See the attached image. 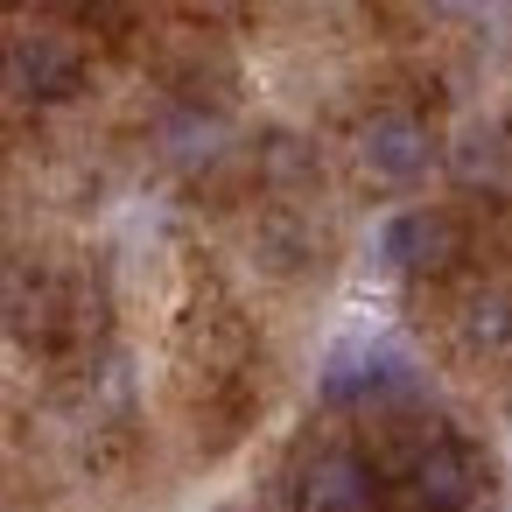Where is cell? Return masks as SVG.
<instances>
[{
  "label": "cell",
  "instance_id": "4",
  "mask_svg": "<svg viewBox=\"0 0 512 512\" xmlns=\"http://www.w3.org/2000/svg\"><path fill=\"white\" fill-rule=\"evenodd\" d=\"M456 225L442 218V211H400V218H386V232H379V260L393 267V274H442L449 260H456Z\"/></svg>",
  "mask_w": 512,
  "mask_h": 512
},
{
  "label": "cell",
  "instance_id": "3",
  "mask_svg": "<svg viewBox=\"0 0 512 512\" xmlns=\"http://www.w3.org/2000/svg\"><path fill=\"white\" fill-rule=\"evenodd\" d=\"M407 498H414V512H470V498H477V456L456 435H435L414 456V470H407Z\"/></svg>",
  "mask_w": 512,
  "mask_h": 512
},
{
  "label": "cell",
  "instance_id": "6",
  "mask_svg": "<svg viewBox=\"0 0 512 512\" xmlns=\"http://www.w3.org/2000/svg\"><path fill=\"white\" fill-rule=\"evenodd\" d=\"M470 344H477V351L512 344V295H477V302H470Z\"/></svg>",
  "mask_w": 512,
  "mask_h": 512
},
{
  "label": "cell",
  "instance_id": "1",
  "mask_svg": "<svg viewBox=\"0 0 512 512\" xmlns=\"http://www.w3.org/2000/svg\"><path fill=\"white\" fill-rule=\"evenodd\" d=\"M85 85V50L57 29H29L0 50V92L22 106H64Z\"/></svg>",
  "mask_w": 512,
  "mask_h": 512
},
{
  "label": "cell",
  "instance_id": "2",
  "mask_svg": "<svg viewBox=\"0 0 512 512\" xmlns=\"http://www.w3.org/2000/svg\"><path fill=\"white\" fill-rule=\"evenodd\" d=\"M358 169H365L372 183H386V190L421 183V176L435 169V134H428V120H414V113H400V106L372 113V120L358 127Z\"/></svg>",
  "mask_w": 512,
  "mask_h": 512
},
{
  "label": "cell",
  "instance_id": "7",
  "mask_svg": "<svg viewBox=\"0 0 512 512\" xmlns=\"http://www.w3.org/2000/svg\"><path fill=\"white\" fill-rule=\"evenodd\" d=\"M428 8H435V15H449V22H477L491 0H428Z\"/></svg>",
  "mask_w": 512,
  "mask_h": 512
},
{
  "label": "cell",
  "instance_id": "5",
  "mask_svg": "<svg viewBox=\"0 0 512 512\" xmlns=\"http://www.w3.org/2000/svg\"><path fill=\"white\" fill-rule=\"evenodd\" d=\"M309 512H379V470L351 449L316 456L309 470Z\"/></svg>",
  "mask_w": 512,
  "mask_h": 512
}]
</instances>
